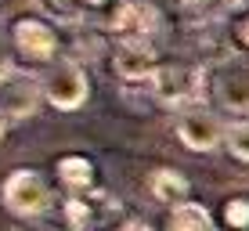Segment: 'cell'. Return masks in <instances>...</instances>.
Instances as JSON below:
<instances>
[{
    "label": "cell",
    "instance_id": "6da1fadb",
    "mask_svg": "<svg viewBox=\"0 0 249 231\" xmlns=\"http://www.w3.org/2000/svg\"><path fill=\"white\" fill-rule=\"evenodd\" d=\"M7 47H11V62L29 72H44L65 54L58 25H51V18L44 15H15L7 22Z\"/></svg>",
    "mask_w": 249,
    "mask_h": 231
},
{
    "label": "cell",
    "instance_id": "7a4b0ae2",
    "mask_svg": "<svg viewBox=\"0 0 249 231\" xmlns=\"http://www.w3.org/2000/svg\"><path fill=\"white\" fill-rule=\"evenodd\" d=\"M206 105L217 108L228 123L249 119V58L228 51L206 65Z\"/></svg>",
    "mask_w": 249,
    "mask_h": 231
},
{
    "label": "cell",
    "instance_id": "3957f363",
    "mask_svg": "<svg viewBox=\"0 0 249 231\" xmlns=\"http://www.w3.org/2000/svg\"><path fill=\"white\" fill-rule=\"evenodd\" d=\"M0 206L15 220H44L58 210L54 188L40 170L33 166H15L0 177Z\"/></svg>",
    "mask_w": 249,
    "mask_h": 231
},
{
    "label": "cell",
    "instance_id": "277c9868",
    "mask_svg": "<svg viewBox=\"0 0 249 231\" xmlns=\"http://www.w3.org/2000/svg\"><path fill=\"white\" fill-rule=\"evenodd\" d=\"M40 83H44V101L54 112H80L90 101V72L72 54H62L51 69L40 72Z\"/></svg>",
    "mask_w": 249,
    "mask_h": 231
},
{
    "label": "cell",
    "instance_id": "5b68a950",
    "mask_svg": "<svg viewBox=\"0 0 249 231\" xmlns=\"http://www.w3.org/2000/svg\"><path fill=\"white\" fill-rule=\"evenodd\" d=\"M224 134H228V119L206 101L174 112V138L195 156H210V152L224 148Z\"/></svg>",
    "mask_w": 249,
    "mask_h": 231
},
{
    "label": "cell",
    "instance_id": "8992f818",
    "mask_svg": "<svg viewBox=\"0 0 249 231\" xmlns=\"http://www.w3.org/2000/svg\"><path fill=\"white\" fill-rule=\"evenodd\" d=\"M152 94L162 108H174V112L199 105V101H206V69L188 62H162L156 80H152Z\"/></svg>",
    "mask_w": 249,
    "mask_h": 231
},
{
    "label": "cell",
    "instance_id": "52a82bcc",
    "mask_svg": "<svg viewBox=\"0 0 249 231\" xmlns=\"http://www.w3.org/2000/svg\"><path fill=\"white\" fill-rule=\"evenodd\" d=\"M162 11L152 0H119V4L108 11V18L101 22L112 36V44H152V40L162 33Z\"/></svg>",
    "mask_w": 249,
    "mask_h": 231
},
{
    "label": "cell",
    "instance_id": "ba28073f",
    "mask_svg": "<svg viewBox=\"0 0 249 231\" xmlns=\"http://www.w3.org/2000/svg\"><path fill=\"white\" fill-rule=\"evenodd\" d=\"M44 83L40 72H29L22 65H7L0 72V112L11 123H25L44 108Z\"/></svg>",
    "mask_w": 249,
    "mask_h": 231
},
{
    "label": "cell",
    "instance_id": "9c48e42d",
    "mask_svg": "<svg viewBox=\"0 0 249 231\" xmlns=\"http://www.w3.org/2000/svg\"><path fill=\"white\" fill-rule=\"evenodd\" d=\"M108 62H112V72L116 80L123 83V87H144V83L156 80L159 72V51L156 44H141V40H134V44H116L112 54H108Z\"/></svg>",
    "mask_w": 249,
    "mask_h": 231
},
{
    "label": "cell",
    "instance_id": "30bf717a",
    "mask_svg": "<svg viewBox=\"0 0 249 231\" xmlns=\"http://www.w3.org/2000/svg\"><path fill=\"white\" fill-rule=\"evenodd\" d=\"M54 181L62 195H87L98 192V162L83 152H65L54 159Z\"/></svg>",
    "mask_w": 249,
    "mask_h": 231
},
{
    "label": "cell",
    "instance_id": "8fae6325",
    "mask_svg": "<svg viewBox=\"0 0 249 231\" xmlns=\"http://www.w3.org/2000/svg\"><path fill=\"white\" fill-rule=\"evenodd\" d=\"M119 0H40V7L51 18L72 25V22H105L108 11Z\"/></svg>",
    "mask_w": 249,
    "mask_h": 231
},
{
    "label": "cell",
    "instance_id": "7c38bea8",
    "mask_svg": "<svg viewBox=\"0 0 249 231\" xmlns=\"http://www.w3.org/2000/svg\"><path fill=\"white\" fill-rule=\"evenodd\" d=\"M144 188H148V195L159 202V206H170V210L192 199L188 177L181 174V170H174V166H156L148 177H144Z\"/></svg>",
    "mask_w": 249,
    "mask_h": 231
},
{
    "label": "cell",
    "instance_id": "4fadbf2b",
    "mask_svg": "<svg viewBox=\"0 0 249 231\" xmlns=\"http://www.w3.org/2000/svg\"><path fill=\"white\" fill-rule=\"evenodd\" d=\"M69 33H72V40H69V54L80 58V62H90V58H101L108 51L112 54V36H108V29L101 22H72L69 25Z\"/></svg>",
    "mask_w": 249,
    "mask_h": 231
},
{
    "label": "cell",
    "instance_id": "5bb4252c",
    "mask_svg": "<svg viewBox=\"0 0 249 231\" xmlns=\"http://www.w3.org/2000/svg\"><path fill=\"white\" fill-rule=\"evenodd\" d=\"M166 231H220V224L213 220V213L202 202L188 199L166 213Z\"/></svg>",
    "mask_w": 249,
    "mask_h": 231
},
{
    "label": "cell",
    "instance_id": "9a60e30c",
    "mask_svg": "<svg viewBox=\"0 0 249 231\" xmlns=\"http://www.w3.org/2000/svg\"><path fill=\"white\" fill-rule=\"evenodd\" d=\"M220 228L224 231H249V195H228L220 202Z\"/></svg>",
    "mask_w": 249,
    "mask_h": 231
},
{
    "label": "cell",
    "instance_id": "2e32d148",
    "mask_svg": "<svg viewBox=\"0 0 249 231\" xmlns=\"http://www.w3.org/2000/svg\"><path fill=\"white\" fill-rule=\"evenodd\" d=\"M224 148L235 162H246L249 166V119H238V123H228L224 134Z\"/></svg>",
    "mask_w": 249,
    "mask_h": 231
},
{
    "label": "cell",
    "instance_id": "e0dca14e",
    "mask_svg": "<svg viewBox=\"0 0 249 231\" xmlns=\"http://www.w3.org/2000/svg\"><path fill=\"white\" fill-rule=\"evenodd\" d=\"M228 47L235 51V54L249 58V7L228 18Z\"/></svg>",
    "mask_w": 249,
    "mask_h": 231
},
{
    "label": "cell",
    "instance_id": "ac0fdd59",
    "mask_svg": "<svg viewBox=\"0 0 249 231\" xmlns=\"http://www.w3.org/2000/svg\"><path fill=\"white\" fill-rule=\"evenodd\" d=\"M7 65H15L11 62V47H4V36H0V72H4Z\"/></svg>",
    "mask_w": 249,
    "mask_h": 231
},
{
    "label": "cell",
    "instance_id": "d6986e66",
    "mask_svg": "<svg viewBox=\"0 0 249 231\" xmlns=\"http://www.w3.org/2000/svg\"><path fill=\"white\" fill-rule=\"evenodd\" d=\"M7 130H11V119H7L4 112H0V141H4V138H7Z\"/></svg>",
    "mask_w": 249,
    "mask_h": 231
},
{
    "label": "cell",
    "instance_id": "ffe728a7",
    "mask_svg": "<svg viewBox=\"0 0 249 231\" xmlns=\"http://www.w3.org/2000/svg\"><path fill=\"white\" fill-rule=\"evenodd\" d=\"M126 231H156V228H152V224H144V220H134V224L126 228Z\"/></svg>",
    "mask_w": 249,
    "mask_h": 231
}]
</instances>
